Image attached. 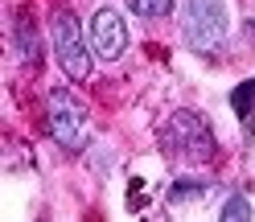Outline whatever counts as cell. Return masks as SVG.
Instances as JSON below:
<instances>
[{"label": "cell", "instance_id": "6da1fadb", "mask_svg": "<svg viewBox=\"0 0 255 222\" xmlns=\"http://www.w3.org/2000/svg\"><path fill=\"white\" fill-rule=\"evenodd\" d=\"M161 148L173 161L206 165V161H214V132L198 111H173L161 128Z\"/></svg>", "mask_w": 255, "mask_h": 222}, {"label": "cell", "instance_id": "7a4b0ae2", "mask_svg": "<svg viewBox=\"0 0 255 222\" xmlns=\"http://www.w3.org/2000/svg\"><path fill=\"white\" fill-rule=\"evenodd\" d=\"M231 17L222 0H185L181 8V37L194 54H218L227 45Z\"/></svg>", "mask_w": 255, "mask_h": 222}, {"label": "cell", "instance_id": "3957f363", "mask_svg": "<svg viewBox=\"0 0 255 222\" xmlns=\"http://www.w3.org/2000/svg\"><path fill=\"white\" fill-rule=\"evenodd\" d=\"M45 119H50V136L66 152L87 148V115H83V107L74 103L70 91H50V99H45Z\"/></svg>", "mask_w": 255, "mask_h": 222}, {"label": "cell", "instance_id": "277c9868", "mask_svg": "<svg viewBox=\"0 0 255 222\" xmlns=\"http://www.w3.org/2000/svg\"><path fill=\"white\" fill-rule=\"evenodd\" d=\"M54 54H58V66L66 70L70 78H87L91 74V54H87V41H83V29H78V21L70 17V12H58L54 25Z\"/></svg>", "mask_w": 255, "mask_h": 222}, {"label": "cell", "instance_id": "5b68a950", "mask_svg": "<svg viewBox=\"0 0 255 222\" xmlns=\"http://www.w3.org/2000/svg\"><path fill=\"white\" fill-rule=\"evenodd\" d=\"M124 45H128V25L120 21V12L99 8V12L91 17V50L111 62V58L124 54Z\"/></svg>", "mask_w": 255, "mask_h": 222}, {"label": "cell", "instance_id": "8992f818", "mask_svg": "<svg viewBox=\"0 0 255 222\" xmlns=\"http://www.w3.org/2000/svg\"><path fill=\"white\" fill-rule=\"evenodd\" d=\"M12 41H17V54L25 66H37V58H41V41H37V29L29 17H17V25H12Z\"/></svg>", "mask_w": 255, "mask_h": 222}, {"label": "cell", "instance_id": "52a82bcc", "mask_svg": "<svg viewBox=\"0 0 255 222\" xmlns=\"http://www.w3.org/2000/svg\"><path fill=\"white\" fill-rule=\"evenodd\" d=\"M206 194H210V181H198V177H181V181H173L169 185V202L173 206H185V202H202Z\"/></svg>", "mask_w": 255, "mask_h": 222}, {"label": "cell", "instance_id": "ba28073f", "mask_svg": "<svg viewBox=\"0 0 255 222\" xmlns=\"http://www.w3.org/2000/svg\"><path fill=\"white\" fill-rule=\"evenodd\" d=\"M231 107H235V115L243 119V123H251V119H255V78L231 91Z\"/></svg>", "mask_w": 255, "mask_h": 222}, {"label": "cell", "instance_id": "9c48e42d", "mask_svg": "<svg viewBox=\"0 0 255 222\" xmlns=\"http://www.w3.org/2000/svg\"><path fill=\"white\" fill-rule=\"evenodd\" d=\"M128 8H132L136 17H144V21H156V17H165L173 8V0H128Z\"/></svg>", "mask_w": 255, "mask_h": 222}, {"label": "cell", "instance_id": "30bf717a", "mask_svg": "<svg viewBox=\"0 0 255 222\" xmlns=\"http://www.w3.org/2000/svg\"><path fill=\"white\" fill-rule=\"evenodd\" d=\"M222 218H231V222L251 218V202H247L243 194H231V198H227V206H222Z\"/></svg>", "mask_w": 255, "mask_h": 222}]
</instances>
